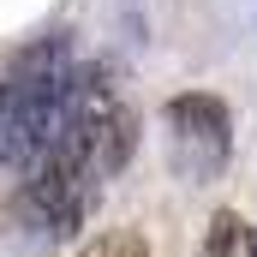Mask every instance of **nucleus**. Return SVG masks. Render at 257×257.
<instances>
[{
    "label": "nucleus",
    "mask_w": 257,
    "mask_h": 257,
    "mask_svg": "<svg viewBox=\"0 0 257 257\" xmlns=\"http://www.w3.org/2000/svg\"><path fill=\"white\" fill-rule=\"evenodd\" d=\"M72 78L78 66L66 54V42H36L0 72V162L36 168L60 144Z\"/></svg>",
    "instance_id": "1"
},
{
    "label": "nucleus",
    "mask_w": 257,
    "mask_h": 257,
    "mask_svg": "<svg viewBox=\"0 0 257 257\" xmlns=\"http://www.w3.org/2000/svg\"><path fill=\"white\" fill-rule=\"evenodd\" d=\"M132 144H138V114L126 108L120 84H114L108 72L78 66L72 102H66V126H60V144H54V150L72 156L78 168H90L96 180H108V174L126 168Z\"/></svg>",
    "instance_id": "2"
},
{
    "label": "nucleus",
    "mask_w": 257,
    "mask_h": 257,
    "mask_svg": "<svg viewBox=\"0 0 257 257\" xmlns=\"http://www.w3.org/2000/svg\"><path fill=\"white\" fill-rule=\"evenodd\" d=\"M162 132H168V162L180 168V180H215L233 156V114L221 96L209 90H186L162 108Z\"/></svg>",
    "instance_id": "3"
},
{
    "label": "nucleus",
    "mask_w": 257,
    "mask_h": 257,
    "mask_svg": "<svg viewBox=\"0 0 257 257\" xmlns=\"http://www.w3.org/2000/svg\"><path fill=\"white\" fill-rule=\"evenodd\" d=\"M30 180L18 186V215L30 221V227H42V233H78L84 221H90V209H96V192H102V180L90 174V168H78L72 156L60 150H48L36 168H24Z\"/></svg>",
    "instance_id": "4"
},
{
    "label": "nucleus",
    "mask_w": 257,
    "mask_h": 257,
    "mask_svg": "<svg viewBox=\"0 0 257 257\" xmlns=\"http://www.w3.org/2000/svg\"><path fill=\"white\" fill-rule=\"evenodd\" d=\"M197 257H257V227L239 215V209H215L209 227H203Z\"/></svg>",
    "instance_id": "5"
},
{
    "label": "nucleus",
    "mask_w": 257,
    "mask_h": 257,
    "mask_svg": "<svg viewBox=\"0 0 257 257\" xmlns=\"http://www.w3.org/2000/svg\"><path fill=\"white\" fill-rule=\"evenodd\" d=\"M78 257H156V251H150V239H144V233L114 227V233H96V239H90Z\"/></svg>",
    "instance_id": "6"
}]
</instances>
